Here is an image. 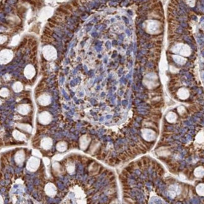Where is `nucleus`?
Wrapping results in <instances>:
<instances>
[{
  "mask_svg": "<svg viewBox=\"0 0 204 204\" xmlns=\"http://www.w3.org/2000/svg\"><path fill=\"white\" fill-rule=\"evenodd\" d=\"M40 161L35 157H31L27 164V168L30 171H35L39 168Z\"/></svg>",
  "mask_w": 204,
  "mask_h": 204,
  "instance_id": "nucleus-1",
  "label": "nucleus"
},
{
  "mask_svg": "<svg viewBox=\"0 0 204 204\" xmlns=\"http://www.w3.org/2000/svg\"><path fill=\"white\" fill-rule=\"evenodd\" d=\"M143 138L147 141H153L156 139L157 135L155 132L150 129H143L141 130Z\"/></svg>",
  "mask_w": 204,
  "mask_h": 204,
  "instance_id": "nucleus-2",
  "label": "nucleus"
},
{
  "mask_svg": "<svg viewBox=\"0 0 204 204\" xmlns=\"http://www.w3.org/2000/svg\"><path fill=\"white\" fill-rule=\"evenodd\" d=\"M91 138L88 135H83L79 139V146L82 150L87 148L89 144L91 142Z\"/></svg>",
  "mask_w": 204,
  "mask_h": 204,
  "instance_id": "nucleus-3",
  "label": "nucleus"
},
{
  "mask_svg": "<svg viewBox=\"0 0 204 204\" xmlns=\"http://www.w3.org/2000/svg\"><path fill=\"white\" fill-rule=\"evenodd\" d=\"M39 123L43 125H47L49 124L51 121H52V116L49 113L47 112H44L41 113L39 117Z\"/></svg>",
  "mask_w": 204,
  "mask_h": 204,
  "instance_id": "nucleus-4",
  "label": "nucleus"
},
{
  "mask_svg": "<svg viewBox=\"0 0 204 204\" xmlns=\"http://www.w3.org/2000/svg\"><path fill=\"white\" fill-rule=\"evenodd\" d=\"M25 160V153L23 150L18 151L15 155V161L18 165L21 166Z\"/></svg>",
  "mask_w": 204,
  "mask_h": 204,
  "instance_id": "nucleus-5",
  "label": "nucleus"
},
{
  "mask_svg": "<svg viewBox=\"0 0 204 204\" xmlns=\"http://www.w3.org/2000/svg\"><path fill=\"white\" fill-rule=\"evenodd\" d=\"M45 192L49 197H54L57 193V189L53 183H47L45 187Z\"/></svg>",
  "mask_w": 204,
  "mask_h": 204,
  "instance_id": "nucleus-6",
  "label": "nucleus"
},
{
  "mask_svg": "<svg viewBox=\"0 0 204 204\" xmlns=\"http://www.w3.org/2000/svg\"><path fill=\"white\" fill-rule=\"evenodd\" d=\"M181 192L180 187L176 185H172L169 188L168 190V194L170 197H172V198H174V197H176L177 195H179L180 193Z\"/></svg>",
  "mask_w": 204,
  "mask_h": 204,
  "instance_id": "nucleus-7",
  "label": "nucleus"
},
{
  "mask_svg": "<svg viewBox=\"0 0 204 204\" xmlns=\"http://www.w3.org/2000/svg\"><path fill=\"white\" fill-rule=\"evenodd\" d=\"M53 141L50 138H45L41 141V146L45 150H49L52 146Z\"/></svg>",
  "mask_w": 204,
  "mask_h": 204,
  "instance_id": "nucleus-8",
  "label": "nucleus"
},
{
  "mask_svg": "<svg viewBox=\"0 0 204 204\" xmlns=\"http://www.w3.org/2000/svg\"><path fill=\"white\" fill-rule=\"evenodd\" d=\"M52 168H53V172L54 173V174L56 175H58L60 173H63V171H64L63 167H62V166L60 165V163H57V162H55V163H53Z\"/></svg>",
  "mask_w": 204,
  "mask_h": 204,
  "instance_id": "nucleus-9",
  "label": "nucleus"
},
{
  "mask_svg": "<svg viewBox=\"0 0 204 204\" xmlns=\"http://www.w3.org/2000/svg\"><path fill=\"white\" fill-rule=\"evenodd\" d=\"M13 136L16 139L19 140V141H26L27 139L26 136L21 132L18 131V130L14 131L13 133Z\"/></svg>",
  "mask_w": 204,
  "mask_h": 204,
  "instance_id": "nucleus-10",
  "label": "nucleus"
},
{
  "mask_svg": "<svg viewBox=\"0 0 204 204\" xmlns=\"http://www.w3.org/2000/svg\"><path fill=\"white\" fill-rule=\"evenodd\" d=\"M67 143L65 141H60L59 143H57V144L56 145V149L57 151H59L60 152H64L67 150Z\"/></svg>",
  "mask_w": 204,
  "mask_h": 204,
  "instance_id": "nucleus-11",
  "label": "nucleus"
},
{
  "mask_svg": "<svg viewBox=\"0 0 204 204\" xmlns=\"http://www.w3.org/2000/svg\"><path fill=\"white\" fill-rule=\"evenodd\" d=\"M17 127L18 129L21 130H23L25 131L30 133L32 131V127L30 125L28 124H23V123H18L17 124Z\"/></svg>",
  "mask_w": 204,
  "mask_h": 204,
  "instance_id": "nucleus-12",
  "label": "nucleus"
},
{
  "mask_svg": "<svg viewBox=\"0 0 204 204\" xmlns=\"http://www.w3.org/2000/svg\"><path fill=\"white\" fill-rule=\"evenodd\" d=\"M178 95L181 99H186L187 98L189 97V91H188L186 89L182 88L180 89L179 91H178Z\"/></svg>",
  "mask_w": 204,
  "mask_h": 204,
  "instance_id": "nucleus-13",
  "label": "nucleus"
},
{
  "mask_svg": "<svg viewBox=\"0 0 204 204\" xmlns=\"http://www.w3.org/2000/svg\"><path fill=\"white\" fill-rule=\"evenodd\" d=\"M177 115L176 114L174 113H169L167 116H166V119L168 121L169 123H173L177 119Z\"/></svg>",
  "mask_w": 204,
  "mask_h": 204,
  "instance_id": "nucleus-14",
  "label": "nucleus"
},
{
  "mask_svg": "<svg viewBox=\"0 0 204 204\" xmlns=\"http://www.w3.org/2000/svg\"><path fill=\"white\" fill-rule=\"evenodd\" d=\"M194 174H195L197 177H202L204 175V168L202 167H199L197 168L195 171H194Z\"/></svg>",
  "mask_w": 204,
  "mask_h": 204,
  "instance_id": "nucleus-15",
  "label": "nucleus"
},
{
  "mask_svg": "<svg viewBox=\"0 0 204 204\" xmlns=\"http://www.w3.org/2000/svg\"><path fill=\"white\" fill-rule=\"evenodd\" d=\"M67 170L68 172L69 173H72L73 172L75 171V165L74 163L72 162L71 161H70L69 162L68 161V163H67Z\"/></svg>",
  "mask_w": 204,
  "mask_h": 204,
  "instance_id": "nucleus-16",
  "label": "nucleus"
},
{
  "mask_svg": "<svg viewBox=\"0 0 204 204\" xmlns=\"http://www.w3.org/2000/svg\"><path fill=\"white\" fill-rule=\"evenodd\" d=\"M196 191L200 196H204V183L199 184L196 188Z\"/></svg>",
  "mask_w": 204,
  "mask_h": 204,
  "instance_id": "nucleus-17",
  "label": "nucleus"
},
{
  "mask_svg": "<svg viewBox=\"0 0 204 204\" xmlns=\"http://www.w3.org/2000/svg\"><path fill=\"white\" fill-rule=\"evenodd\" d=\"M32 153L34 156H37V157H41V153L39 151L37 150V149H35V150H33Z\"/></svg>",
  "mask_w": 204,
  "mask_h": 204,
  "instance_id": "nucleus-18",
  "label": "nucleus"
},
{
  "mask_svg": "<svg viewBox=\"0 0 204 204\" xmlns=\"http://www.w3.org/2000/svg\"><path fill=\"white\" fill-rule=\"evenodd\" d=\"M64 8L71 12H72L73 11V6H72L70 4H67V5H65Z\"/></svg>",
  "mask_w": 204,
  "mask_h": 204,
  "instance_id": "nucleus-19",
  "label": "nucleus"
},
{
  "mask_svg": "<svg viewBox=\"0 0 204 204\" xmlns=\"http://www.w3.org/2000/svg\"><path fill=\"white\" fill-rule=\"evenodd\" d=\"M72 5L73 6H74V7H75V8L79 7V3L77 1H75V0H74V1H73L72 2Z\"/></svg>",
  "mask_w": 204,
  "mask_h": 204,
  "instance_id": "nucleus-20",
  "label": "nucleus"
}]
</instances>
